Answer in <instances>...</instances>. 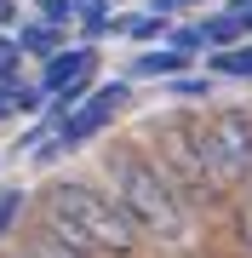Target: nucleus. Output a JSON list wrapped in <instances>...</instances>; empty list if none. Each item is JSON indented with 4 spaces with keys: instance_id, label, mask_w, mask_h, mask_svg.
Returning <instances> with one entry per match:
<instances>
[{
    "instance_id": "f8f14e48",
    "label": "nucleus",
    "mask_w": 252,
    "mask_h": 258,
    "mask_svg": "<svg viewBox=\"0 0 252 258\" xmlns=\"http://www.w3.org/2000/svg\"><path fill=\"white\" fill-rule=\"evenodd\" d=\"M109 29H126L132 40H160V35H166V12H143V18H121V23H109Z\"/></svg>"
},
{
    "instance_id": "6ab92c4d",
    "label": "nucleus",
    "mask_w": 252,
    "mask_h": 258,
    "mask_svg": "<svg viewBox=\"0 0 252 258\" xmlns=\"http://www.w3.org/2000/svg\"><path fill=\"white\" fill-rule=\"evenodd\" d=\"M172 6H201V0H155V12H172Z\"/></svg>"
},
{
    "instance_id": "7ed1b4c3",
    "label": "nucleus",
    "mask_w": 252,
    "mask_h": 258,
    "mask_svg": "<svg viewBox=\"0 0 252 258\" xmlns=\"http://www.w3.org/2000/svg\"><path fill=\"white\" fill-rule=\"evenodd\" d=\"M149 161L160 166V178L172 184V195H178L189 212H201V207H218V201H224V189L206 178L201 132L189 126V120H160V132L149 138Z\"/></svg>"
},
{
    "instance_id": "f257e3e1",
    "label": "nucleus",
    "mask_w": 252,
    "mask_h": 258,
    "mask_svg": "<svg viewBox=\"0 0 252 258\" xmlns=\"http://www.w3.org/2000/svg\"><path fill=\"white\" fill-rule=\"evenodd\" d=\"M115 178V201H121L126 224L138 230V241H155V247H189V235H195V212L172 195V184L160 178V166L149 161V149L143 144H109V155H103Z\"/></svg>"
},
{
    "instance_id": "4468645a",
    "label": "nucleus",
    "mask_w": 252,
    "mask_h": 258,
    "mask_svg": "<svg viewBox=\"0 0 252 258\" xmlns=\"http://www.w3.org/2000/svg\"><path fill=\"white\" fill-rule=\"evenodd\" d=\"M18 69H23L18 40H12V35H0V86H6V81H18Z\"/></svg>"
},
{
    "instance_id": "f3484780",
    "label": "nucleus",
    "mask_w": 252,
    "mask_h": 258,
    "mask_svg": "<svg viewBox=\"0 0 252 258\" xmlns=\"http://www.w3.org/2000/svg\"><path fill=\"white\" fill-rule=\"evenodd\" d=\"M235 235H241V247L252 252V207H241V212H235Z\"/></svg>"
},
{
    "instance_id": "20e7f679",
    "label": "nucleus",
    "mask_w": 252,
    "mask_h": 258,
    "mask_svg": "<svg viewBox=\"0 0 252 258\" xmlns=\"http://www.w3.org/2000/svg\"><path fill=\"white\" fill-rule=\"evenodd\" d=\"M201 132V161H206V178L218 189H241L252 184V115L246 109H218Z\"/></svg>"
},
{
    "instance_id": "a211bd4d",
    "label": "nucleus",
    "mask_w": 252,
    "mask_h": 258,
    "mask_svg": "<svg viewBox=\"0 0 252 258\" xmlns=\"http://www.w3.org/2000/svg\"><path fill=\"white\" fill-rule=\"evenodd\" d=\"M18 18V0H0V23H12Z\"/></svg>"
},
{
    "instance_id": "dca6fc26",
    "label": "nucleus",
    "mask_w": 252,
    "mask_h": 258,
    "mask_svg": "<svg viewBox=\"0 0 252 258\" xmlns=\"http://www.w3.org/2000/svg\"><path fill=\"white\" fill-rule=\"evenodd\" d=\"M172 92H178V98H206L212 81H172Z\"/></svg>"
},
{
    "instance_id": "2eb2a0df",
    "label": "nucleus",
    "mask_w": 252,
    "mask_h": 258,
    "mask_svg": "<svg viewBox=\"0 0 252 258\" xmlns=\"http://www.w3.org/2000/svg\"><path fill=\"white\" fill-rule=\"evenodd\" d=\"M40 23H52V29L75 23V0H40Z\"/></svg>"
},
{
    "instance_id": "aec40b11",
    "label": "nucleus",
    "mask_w": 252,
    "mask_h": 258,
    "mask_svg": "<svg viewBox=\"0 0 252 258\" xmlns=\"http://www.w3.org/2000/svg\"><path fill=\"white\" fill-rule=\"evenodd\" d=\"M6 115H12V92L0 86V120H6Z\"/></svg>"
},
{
    "instance_id": "ddd939ff",
    "label": "nucleus",
    "mask_w": 252,
    "mask_h": 258,
    "mask_svg": "<svg viewBox=\"0 0 252 258\" xmlns=\"http://www.w3.org/2000/svg\"><path fill=\"white\" fill-rule=\"evenodd\" d=\"M23 207H29V195H23V189H0V241H6L12 230H18Z\"/></svg>"
},
{
    "instance_id": "412c9836",
    "label": "nucleus",
    "mask_w": 252,
    "mask_h": 258,
    "mask_svg": "<svg viewBox=\"0 0 252 258\" xmlns=\"http://www.w3.org/2000/svg\"><path fill=\"white\" fill-rule=\"evenodd\" d=\"M6 258H23V252H6Z\"/></svg>"
},
{
    "instance_id": "6e6552de",
    "label": "nucleus",
    "mask_w": 252,
    "mask_h": 258,
    "mask_svg": "<svg viewBox=\"0 0 252 258\" xmlns=\"http://www.w3.org/2000/svg\"><path fill=\"white\" fill-rule=\"evenodd\" d=\"M18 252H23V258H92V252H80V247H69L63 235H52L46 224H40V230L29 235V241H23Z\"/></svg>"
},
{
    "instance_id": "9d476101",
    "label": "nucleus",
    "mask_w": 252,
    "mask_h": 258,
    "mask_svg": "<svg viewBox=\"0 0 252 258\" xmlns=\"http://www.w3.org/2000/svg\"><path fill=\"white\" fill-rule=\"evenodd\" d=\"M18 52H35V57H57V52H63V29H52V23H29L23 35H18Z\"/></svg>"
},
{
    "instance_id": "9b49d317",
    "label": "nucleus",
    "mask_w": 252,
    "mask_h": 258,
    "mask_svg": "<svg viewBox=\"0 0 252 258\" xmlns=\"http://www.w3.org/2000/svg\"><path fill=\"white\" fill-rule=\"evenodd\" d=\"M212 75H229V81H252V46H229L212 57Z\"/></svg>"
},
{
    "instance_id": "f03ea898",
    "label": "nucleus",
    "mask_w": 252,
    "mask_h": 258,
    "mask_svg": "<svg viewBox=\"0 0 252 258\" xmlns=\"http://www.w3.org/2000/svg\"><path fill=\"white\" fill-rule=\"evenodd\" d=\"M40 224L63 235L69 247L92 258H132L138 252V230L126 224L121 201H109L98 184H46L40 189Z\"/></svg>"
},
{
    "instance_id": "1a4fd4ad",
    "label": "nucleus",
    "mask_w": 252,
    "mask_h": 258,
    "mask_svg": "<svg viewBox=\"0 0 252 258\" xmlns=\"http://www.w3.org/2000/svg\"><path fill=\"white\" fill-rule=\"evenodd\" d=\"M201 29V40L206 46H218V52H229V46H241V18H235V12H218V18H206V23H195Z\"/></svg>"
},
{
    "instance_id": "423d86ee",
    "label": "nucleus",
    "mask_w": 252,
    "mask_h": 258,
    "mask_svg": "<svg viewBox=\"0 0 252 258\" xmlns=\"http://www.w3.org/2000/svg\"><path fill=\"white\" fill-rule=\"evenodd\" d=\"M92 75H98V52H92V46H69V52L46 57L40 92H52V98H63V103H80V98H86V81H92Z\"/></svg>"
},
{
    "instance_id": "0eeeda50",
    "label": "nucleus",
    "mask_w": 252,
    "mask_h": 258,
    "mask_svg": "<svg viewBox=\"0 0 252 258\" xmlns=\"http://www.w3.org/2000/svg\"><path fill=\"white\" fill-rule=\"evenodd\" d=\"M184 69H189V57H184V52L155 46V52H143L138 63H132V81H166V75H184Z\"/></svg>"
},
{
    "instance_id": "39448f33",
    "label": "nucleus",
    "mask_w": 252,
    "mask_h": 258,
    "mask_svg": "<svg viewBox=\"0 0 252 258\" xmlns=\"http://www.w3.org/2000/svg\"><path fill=\"white\" fill-rule=\"evenodd\" d=\"M126 98H132L126 81H109V86H98V92H86L75 109L63 115V126H57V138H52V149H46V161L57 155V149H75V144H86V138H98V132L126 109Z\"/></svg>"
}]
</instances>
